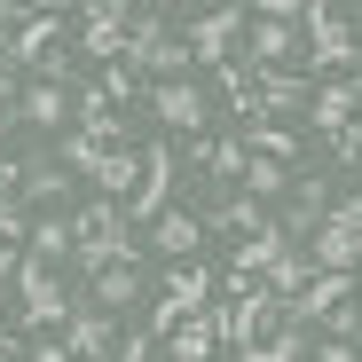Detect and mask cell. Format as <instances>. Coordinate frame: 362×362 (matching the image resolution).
<instances>
[{
  "label": "cell",
  "mask_w": 362,
  "mask_h": 362,
  "mask_svg": "<svg viewBox=\"0 0 362 362\" xmlns=\"http://www.w3.org/2000/svg\"><path fill=\"white\" fill-rule=\"evenodd\" d=\"M308 276H315V268H308V252H284V260L268 268V299H284V308H291V299L308 291Z\"/></svg>",
  "instance_id": "22"
},
{
  "label": "cell",
  "mask_w": 362,
  "mask_h": 362,
  "mask_svg": "<svg viewBox=\"0 0 362 362\" xmlns=\"http://www.w3.org/2000/svg\"><path fill=\"white\" fill-rule=\"evenodd\" d=\"M323 323H331V339H346V346H362V308H354V299H346V308H331Z\"/></svg>",
  "instance_id": "26"
},
{
  "label": "cell",
  "mask_w": 362,
  "mask_h": 362,
  "mask_svg": "<svg viewBox=\"0 0 362 362\" xmlns=\"http://www.w3.org/2000/svg\"><path fill=\"white\" fill-rule=\"evenodd\" d=\"M64 32H71L64 8H32V16L16 24V40H0V71H40L47 55L64 47Z\"/></svg>",
  "instance_id": "5"
},
{
  "label": "cell",
  "mask_w": 362,
  "mask_h": 362,
  "mask_svg": "<svg viewBox=\"0 0 362 362\" xmlns=\"http://www.w3.org/2000/svg\"><path fill=\"white\" fill-rule=\"evenodd\" d=\"M16 315H24L32 339H47V331H64V323H71V299L55 291V268L32 260V252H24V268H16Z\"/></svg>",
  "instance_id": "3"
},
{
  "label": "cell",
  "mask_w": 362,
  "mask_h": 362,
  "mask_svg": "<svg viewBox=\"0 0 362 362\" xmlns=\"http://www.w3.org/2000/svg\"><path fill=\"white\" fill-rule=\"evenodd\" d=\"M150 245H158L165 260H197V245H205V221H197L189 205H165V213L150 221Z\"/></svg>",
  "instance_id": "10"
},
{
  "label": "cell",
  "mask_w": 362,
  "mask_h": 362,
  "mask_svg": "<svg viewBox=\"0 0 362 362\" xmlns=\"http://www.w3.org/2000/svg\"><path fill=\"white\" fill-rule=\"evenodd\" d=\"M308 362H362V346H346V339H323V346H308Z\"/></svg>",
  "instance_id": "31"
},
{
  "label": "cell",
  "mask_w": 362,
  "mask_h": 362,
  "mask_svg": "<svg viewBox=\"0 0 362 362\" xmlns=\"http://www.w3.org/2000/svg\"><path fill=\"white\" fill-rule=\"evenodd\" d=\"M32 221H24V197H0V245H16Z\"/></svg>",
  "instance_id": "28"
},
{
  "label": "cell",
  "mask_w": 362,
  "mask_h": 362,
  "mask_svg": "<svg viewBox=\"0 0 362 362\" xmlns=\"http://www.w3.org/2000/svg\"><path fill=\"white\" fill-rule=\"evenodd\" d=\"M8 291H16V284H0V315H8Z\"/></svg>",
  "instance_id": "34"
},
{
  "label": "cell",
  "mask_w": 362,
  "mask_h": 362,
  "mask_svg": "<svg viewBox=\"0 0 362 362\" xmlns=\"http://www.w3.org/2000/svg\"><path fill=\"white\" fill-rule=\"evenodd\" d=\"M205 228H236V245H252V236H268L276 221H268V205H260V197H228Z\"/></svg>",
  "instance_id": "19"
},
{
  "label": "cell",
  "mask_w": 362,
  "mask_h": 362,
  "mask_svg": "<svg viewBox=\"0 0 362 362\" xmlns=\"http://www.w3.org/2000/svg\"><path fill=\"white\" fill-rule=\"evenodd\" d=\"M103 95H110V110H127V103H142V79L127 64H103Z\"/></svg>",
  "instance_id": "24"
},
{
  "label": "cell",
  "mask_w": 362,
  "mask_h": 362,
  "mask_svg": "<svg viewBox=\"0 0 362 362\" xmlns=\"http://www.w3.org/2000/svg\"><path fill=\"white\" fill-rule=\"evenodd\" d=\"M142 103L158 110V127H181V134H197V127H205V87H197V79H165V87H142Z\"/></svg>",
  "instance_id": "9"
},
{
  "label": "cell",
  "mask_w": 362,
  "mask_h": 362,
  "mask_svg": "<svg viewBox=\"0 0 362 362\" xmlns=\"http://www.w3.org/2000/svg\"><path fill=\"white\" fill-rule=\"evenodd\" d=\"M158 291H165V299H158V331H165V339L189 323V315H205V308H213V276H205L197 260H173Z\"/></svg>",
  "instance_id": "6"
},
{
  "label": "cell",
  "mask_w": 362,
  "mask_h": 362,
  "mask_svg": "<svg viewBox=\"0 0 362 362\" xmlns=\"http://www.w3.org/2000/svg\"><path fill=\"white\" fill-rule=\"evenodd\" d=\"M284 189H291V173H284V165L245 158V197H260V205H268V197H284Z\"/></svg>",
  "instance_id": "23"
},
{
  "label": "cell",
  "mask_w": 362,
  "mask_h": 362,
  "mask_svg": "<svg viewBox=\"0 0 362 362\" xmlns=\"http://www.w3.org/2000/svg\"><path fill=\"white\" fill-rule=\"evenodd\" d=\"M118 260H134V236L127 228H110V236H79V245H71V268L95 284L103 268H118Z\"/></svg>",
  "instance_id": "15"
},
{
  "label": "cell",
  "mask_w": 362,
  "mask_h": 362,
  "mask_svg": "<svg viewBox=\"0 0 362 362\" xmlns=\"http://www.w3.org/2000/svg\"><path fill=\"white\" fill-rule=\"evenodd\" d=\"M134 299H142V260H118V268H103V276L87 284V308H103V315L134 308Z\"/></svg>",
  "instance_id": "12"
},
{
  "label": "cell",
  "mask_w": 362,
  "mask_h": 362,
  "mask_svg": "<svg viewBox=\"0 0 362 362\" xmlns=\"http://www.w3.org/2000/svg\"><path fill=\"white\" fill-rule=\"evenodd\" d=\"M16 197H24V205H64V197H71V173L55 165V158H32V165H24V189H16Z\"/></svg>",
  "instance_id": "18"
},
{
  "label": "cell",
  "mask_w": 362,
  "mask_h": 362,
  "mask_svg": "<svg viewBox=\"0 0 362 362\" xmlns=\"http://www.w3.org/2000/svg\"><path fill=\"white\" fill-rule=\"evenodd\" d=\"M24 346H32V339H16V331H0V362H24Z\"/></svg>",
  "instance_id": "32"
},
{
  "label": "cell",
  "mask_w": 362,
  "mask_h": 362,
  "mask_svg": "<svg viewBox=\"0 0 362 362\" xmlns=\"http://www.w3.org/2000/svg\"><path fill=\"white\" fill-rule=\"evenodd\" d=\"M24 362H71V346H64V331H47V339H32V346H24Z\"/></svg>",
  "instance_id": "29"
},
{
  "label": "cell",
  "mask_w": 362,
  "mask_h": 362,
  "mask_svg": "<svg viewBox=\"0 0 362 362\" xmlns=\"http://www.w3.org/2000/svg\"><path fill=\"white\" fill-rule=\"evenodd\" d=\"M181 24V40H189V55H197V64H236V32H245L252 16L245 8H189V16H173Z\"/></svg>",
  "instance_id": "4"
},
{
  "label": "cell",
  "mask_w": 362,
  "mask_h": 362,
  "mask_svg": "<svg viewBox=\"0 0 362 362\" xmlns=\"http://www.w3.org/2000/svg\"><path fill=\"white\" fill-rule=\"evenodd\" d=\"M205 173H221V181L245 173V134H213V165H205Z\"/></svg>",
  "instance_id": "25"
},
{
  "label": "cell",
  "mask_w": 362,
  "mask_h": 362,
  "mask_svg": "<svg viewBox=\"0 0 362 362\" xmlns=\"http://www.w3.org/2000/svg\"><path fill=\"white\" fill-rule=\"evenodd\" d=\"M71 245H79V228H71L64 213H47V221H32V260H47V268H64V260H71Z\"/></svg>",
  "instance_id": "20"
},
{
  "label": "cell",
  "mask_w": 362,
  "mask_h": 362,
  "mask_svg": "<svg viewBox=\"0 0 362 362\" xmlns=\"http://www.w3.org/2000/svg\"><path fill=\"white\" fill-rule=\"evenodd\" d=\"M331 221V189L308 173V181H291V213H284V236H315Z\"/></svg>",
  "instance_id": "14"
},
{
  "label": "cell",
  "mask_w": 362,
  "mask_h": 362,
  "mask_svg": "<svg viewBox=\"0 0 362 362\" xmlns=\"http://www.w3.org/2000/svg\"><path fill=\"white\" fill-rule=\"evenodd\" d=\"M299 32H308V79H346V71H354L362 40H354V16H346V8H323V0H315Z\"/></svg>",
  "instance_id": "2"
},
{
  "label": "cell",
  "mask_w": 362,
  "mask_h": 362,
  "mask_svg": "<svg viewBox=\"0 0 362 362\" xmlns=\"http://www.w3.org/2000/svg\"><path fill=\"white\" fill-rule=\"evenodd\" d=\"M331 150H339V158H346V165H362V110H354V118H346V127H339V134H331Z\"/></svg>",
  "instance_id": "27"
},
{
  "label": "cell",
  "mask_w": 362,
  "mask_h": 362,
  "mask_svg": "<svg viewBox=\"0 0 362 362\" xmlns=\"http://www.w3.org/2000/svg\"><path fill=\"white\" fill-rule=\"evenodd\" d=\"M71 24H79V55H95V64H127V8L95 0V8H79Z\"/></svg>",
  "instance_id": "8"
},
{
  "label": "cell",
  "mask_w": 362,
  "mask_h": 362,
  "mask_svg": "<svg viewBox=\"0 0 362 362\" xmlns=\"http://www.w3.org/2000/svg\"><path fill=\"white\" fill-rule=\"evenodd\" d=\"M213 346H221V308H205V315H189L173 339H165V362H213Z\"/></svg>",
  "instance_id": "13"
},
{
  "label": "cell",
  "mask_w": 362,
  "mask_h": 362,
  "mask_svg": "<svg viewBox=\"0 0 362 362\" xmlns=\"http://www.w3.org/2000/svg\"><path fill=\"white\" fill-rule=\"evenodd\" d=\"M110 339H118V315H103V308H79V315L64 323L71 362H103V354H110Z\"/></svg>",
  "instance_id": "11"
},
{
  "label": "cell",
  "mask_w": 362,
  "mask_h": 362,
  "mask_svg": "<svg viewBox=\"0 0 362 362\" xmlns=\"http://www.w3.org/2000/svg\"><path fill=\"white\" fill-rule=\"evenodd\" d=\"M346 87H354V95H362V55H354V71H346Z\"/></svg>",
  "instance_id": "33"
},
{
  "label": "cell",
  "mask_w": 362,
  "mask_h": 362,
  "mask_svg": "<svg viewBox=\"0 0 362 362\" xmlns=\"http://www.w3.org/2000/svg\"><path fill=\"white\" fill-rule=\"evenodd\" d=\"M245 134V158H268V165H291L299 158V134L291 127H236Z\"/></svg>",
  "instance_id": "21"
},
{
  "label": "cell",
  "mask_w": 362,
  "mask_h": 362,
  "mask_svg": "<svg viewBox=\"0 0 362 362\" xmlns=\"http://www.w3.org/2000/svg\"><path fill=\"white\" fill-rule=\"evenodd\" d=\"M118 362H158V331H134L127 346H118Z\"/></svg>",
  "instance_id": "30"
},
{
  "label": "cell",
  "mask_w": 362,
  "mask_h": 362,
  "mask_svg": "<svg viewBox=\"0 0 362 362\" xmlns=\"http://www.w3.org/2000/svg\"><path fill=\"white\" fill-rule=\"evenodd\" d=\"M64 110H71V87H55V79H32L16 95V118L24 127H64Z\"/></svg>",
  "instance_id": "17"
},
{
  "label": "cell",
  "mask_w": 362,
  "mask_h": 362,
  "mask_svg": "<svg viewBox=\"0 0 362 362\" xmlns=\"http://www.w3.org/2000/svg\"><path fill=\"white\" fill-rule=\"evenodd\" d=\"M55 165H79L87 181H95V197H134V181H142V150L134 142H118V150H103V142H87V134H64L55 142Z\"/></svg>",
  "instance_id": "1"
},
{
  "label": "cell",
  "mask_w": 362,
  "mask_h": 362,
  "mask_svg": "<svg viewBox=\"0 0 362 362\" xmlns=\"http://www.w3.org/2000/svg\"><path fill=\"white\" fill-rule=\"evenodd\" d=\"M165 205H173V150L150 142V150H142V181H134V197L118 205V213H127V228H150Z\"/></svg>",
  "instance_id": "7"
},
{
  "label": "cell",
  "mask_w": 362,
  "mask_h": 362,
  "mask_svg": "<svg viewBox=\"0 0 362 362\" xmlns=\"http://www.w3.org/2000/svg\"><path fill=\"white\" fill-rule=\"evenodd\" d=\"M362 110V95L346 87V79H315V103H308V127H323V134H339L346 118Z\"/></svg>",
  "instance_id": "16"
}]
</instances>
